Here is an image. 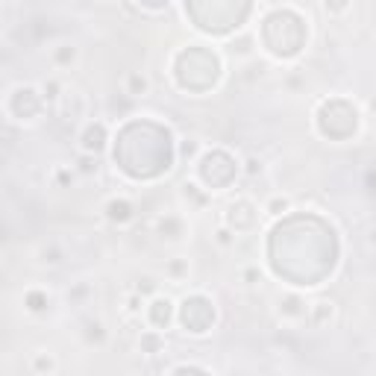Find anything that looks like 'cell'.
Returning <instances> with one entry per match:
<instances>
[{
	"label": "cell",
	"instance_id": "22",
	"mask_svg": "<svg viewBox=\"0 0 376 376\" xmlns=\"http://www.w3.org/2000/svg\"><path fill=\"white\" fill-rule=\"evenodd\" d=\"M168 373H212L209 365H194V361H179V365H171Z\"/></svg>",
	"mask_w": 376,
	"mask_h": 376
},
{
	"label": "cell",
	"instance_id": "12",
	"mask_svg": "<svg viewBox=\"0 0 376 376\" xmlns=\"http://www.w3.org/2000/svg\"><path fill=\"white\" fill-rule=\"evenodd\" d=\"M30 370L33 373H57L59 370V361L53 353H45V350H36L30 356Z\"/></svg>",
	"mask_w": 376,
	"mask_h": 376
},
{
	"label": "cell",
	"instance_id": "16",
	"mask_svg": "<svg viewBox=\"0 0 376 376\" xmlns=\"http://www.w3.org/2000/svg\"><path fill=\"white\" fill-rule=\"evenodd\" d=\"M291 206H294V200L288 197V194H273V197H268V203H264V212H268V218H280V215H288Z\"/></svg>",
	"mask_w": 376,
	"mask_h": 376
},
{
	"label": "cell",
	"instance_id": "5",
	"mask_svg": "<svg viewBox=\"0 0 376 376\" xmlns=\"http://www.w3.org/2000/svg\"><path fill=\"white\" fill-rule=\"evenodd\" d=\"M156 235L168 244H179L186 239V218L179 212H165L156 218Z\"/></svg>",
	"mask_w": 376,
	"mask_h": 376
},
{
	"label": "cell",
	"instance_id": "23",
	"mask_svg": "<svg viewBox=\"0 0 376 376\" xmlns=\"http://www.w3.org/2000/svg\"><path fill=\"white\" fill-rule=\"evenodd\" d=\"M74 176H77L74 168H57V171H53V179H57V186H59V188H68V186H71V183H74Z\"/></svg>",
	"mask_w": 376,
	"mask_h": 376
},
{
	"label": "cell",
	"instance_id": "24",
	"mask_svg": "<svg viewBox=\"0 0 376 376\" xmlns=\"http://www.w3.org/2000/svg\"><path fill=\"white\" fill-rule=\"evenodd\" d=\"M197 150H200V142H197V138H183V147H179V153H183V159H186V156L191 159Z\"/></svg>",
	"mask_w": 376,
	"mask_h": 376
},
{
	"label": "cell",
	"instance_id": "10",
	"mask_svg": "<svg viewBox=\"0 0 376 376\" xmlns=\"http://www.w3.org/2000/svg\"><path fill=\"white\" fill-rule=\"evenodd\" d=\"M123 94L127 97H147L150 94V80L142 71H130L123 77Z\"/></svg>",
	"mask_w": 376,
	"mask_h": 376
},
{
	"label": "cell",
	"instance_id": "2",
	"mask_svg": "<svg viewBox=\"0 0 376 376\" xmlns=\"http://www.w3.org/2000/svg\"><path fill=\"white\" fill-rule=\"evenodd\" d=\"M306 297L297 294V291H288V294H280L276 297V317L283 320L288 326H297L306 320Z\"/></svg>",
	"mask_w": 376,
	"mask_h": 376
},
{
	"label": "cell",
	"instance_id": "19",
	"mask_svg": "<svg viewBox=\"0 0 376 376\" xmlns=\"http://www.w3.org/2000/svg\"><path fill=\"white\" fill-rule=\"evenodd\" d=\"M320 6H324L326 18H344L347 12H350L353 0H320Z\"/></svg>",
	"mask_w": 376,
	"mask_h": 376
},
{
	"label": "cell",
	"instance_id": "18",
	"mask_svg": "<svg viewBox=\"0 0 376 376\" xmlns=\"http://www.w3.org/2000/svg\"><path fill=\"white\" fill-rule=\"evenodd\" d=\"M212 241H215L220 250H232V247H235V241H239V232L230 230V227L224 224V220H220L218 230H215V235H212Z\"/></svg>",
	"mask_w": 376,
	"mask_h": 376
},
{
	"label": "cell",
	"instance_id": "17",
	"mask_svg": "<svg viewBox=\"0 0 376 376\" xmlns=\"http://www.w3.org/2000/svg\"><path fill=\"white\" fill-rule=\"evenodd\" d=\"M77 57H80V50L74 47V45H59L57 50H53V65L57 68H71L74 62H77Z\"/></svg>",
	"mask_w": 376,
	"mask_h": 376
},
{
	"label": "cell",
	"instance_id": "4",
	"mask_svg": "<svg viewBox=\"0 0 376 376\" xmlns=\"http://www.w3.org/2000/svg\"><path fill=\"white\" fill-rule=\"evenodd\" d=\"M106 142H109V130H106L103 121H89L80 133V150L91 153V156H100V153L106 150Z\"/></svg>",
	"mask_w": 376,
	"mask_h": 376
},
{
	"label": "cell",
	"instance_id": "13",
	"mask_svg": "<svg viewBox=\"0 0 376 376\" xmlns=\"http://www.w3.org/2000/svg\"><path fill=\"white\" fill-rule=\"evenodd\" d=\"M188 273H191V264H188V259H183V256H176V259H171V262H165V276H168L171 283H186L188 280Z\"/></svg>",
	"mask_w": 376,
	"mask_h": 376
},
{
	"label": "cell",
	"instance_id": "11",
	"mask_svg": "<svg viewBox=\"0 0 376 376\" xmlns=\"http://www.w3.org/2000/svg\"><path fill=\"white\" fill-rule=\"evenodd\" d=\"M82 326H86V329H82V341H86L89 347H100V344L106 341V326H103V320L89 317Z\"/></svg>",
	"mask_w": 376,
	"mask_h": 376
},
{
	"label": "cell",
	"instance_id": "9",
	"mask_svg": "<svg viewBox=\"0 0 376 376\" xmlns=\"http://www.w3.org/2000/svg\"><path fill=\"white\" fill-rule=\"evenodd\" d=\"M138 350L147 353V356L165 353V332H159V329H144L142 338H138Z\"/></svg>",
	"mask_w": 376,
	"mask_h": 376
},
{
	"label": "cell",
	"instance_id": "3",
	"mask_svg": "<svg viewBox=\"0 0 376 376\" xmlns=\"http://www.w3.org/2000/svg\"><path fill=\"white\" fill-rule=\"evenodd\" d=\"M336 315H338V306L326 300V297H317L312 300L309 306H306V324H309L312 329H326L336 324Z\"/></svg>",
	"mask_w": 376,
	"mask_h": 376
},
{
	"label": "cell",
	"instance_id": "21",
	"mask_svg": "<svg viewBox=\"0 0 376 376\" xmlns=\"http://www.w3.org/2000/svg\"><path fill=\"white\" fill-rule=\"evenodd\" d=\"M130 288H135L142 297H153V294H156V291H159V283L153 280V276H147V273H144V276H138L135 285H130Z\"/></svg>",
	"mask_w": 376,
	"mask_h": 376
},
{
	"label": "cell",
	"instance_id": "1",
	"mask_svg": "<svg viewBox=\"0 0 376 376\" xmlns=\"http://www.w3.org/2000/svg\"><path fill=\"white\" fill-rule=\"evenodd\" d=\"M144 317L150 320V326H153V329L165 332V329L171 326V320H174V300H171V297H165L162 291H156L153 297H147Z\"/></svg>",
	"mask_w": 376,
	"mask_h": 376
},
{
	"label": "cell",
	"instance_id": "20",
	"mask_svg": "<svg viewBox=\"0 0 376 376\" xmlns=\"http://www.w3.org/2000/svg\"><path fill=\"white\" fill-rule=\"evenodd\" d=\"M71 168H74L80 176H91V174L97 171V156H91V153H82V150H80L77 165H71Z\"/></svg>",
	"mask_w": 376,
	"mask_h": 376
},
{
	"label": "cell",
	"instance_id": "8",
	"mask_svg": "<svg viewBox=\"0 0 376 376\" xmlns=\"http://www.w3.org/2000/svg\"><path fill=\"white\" fill-rule=\"evenodd\" d=\"M24 309L30 315H47L50 312V294L41 288H30L24 294Z\"/></svg>",
	"mask_w": 376,
	"mask_h": 376
},
{
	"label": "cell",
	"instance_id": "6",
	"mask_svg": "<svg viewBox=\"0 0 376 376\" xmlns=\"http://www.w3.org/2000/svg\"><path fill=\"white\" fill-rule=\"evenodd\" d=\"M103 215L109 224L115 227H127L135 220V203L130 197H109L106 206H103Z\"/></svg>",
	"mask_w": 376,
	"mask_h": 376
},
{
	"label": "cell",
	"instance_id": "14",
	"mask_svg": "<svg viewBox=\"0 0 376 376\" xmlns=\"http://www.w3.org/2000/svg\"><path fill=\"white\" fill-rule=\"evenodd\" d=\"M144 306H147V297H142L135 288L123 291V315H127V317H142Z\"/></svg>",
	"mask_w": 376,
	"mask_h": 376
},
{
	"label": "cell",
	"instance_id": "25",
	"mask_svg": "<svg viewBox=\"0 0 376 376\" xmlns=\"http://www.w3.org/2000/svg\"><path fill=\"white\" fill-rule=\"evenodd\" d=\"M244 280H247V285H256V283L262 280V273H259V268H247V271H244Z\"/></svg>",
	"mask_w": 376,
	"mask_h": 376
},
{
	"label": "cell",
	"instance_id": "15",
	"mask_svg": "<svg viewBox=\"0 0 376 376\" xmlns=\"http://www.w3.org/2000/svg\"><path fill=\"white\" fill-rule=\"evenodd\" d=\"M41 100H45L47 106H57L59 103V97H62V91H65V82L62 80H57V77H50V80H45L41 82Z\"/></svg>",
	"mask_w": 376,
	"mask_h": 376
},
{
	"label": "cell",
	"instance_id": "7",
	"mask_svg": "<svg viewBox=\"0 0 376 376\" xmlns=\"http://www.w3.org/2000/svg\"><path fill=\"white\" fill-rule=\"evenodd\" d=\"M227 53H230V57H235L239 62H250L256 57V36L253 33L235 36L232 41H227Z\"/></svg>",
	"mask_w": 376,
	"mask_h": 376
}]
</instances>
